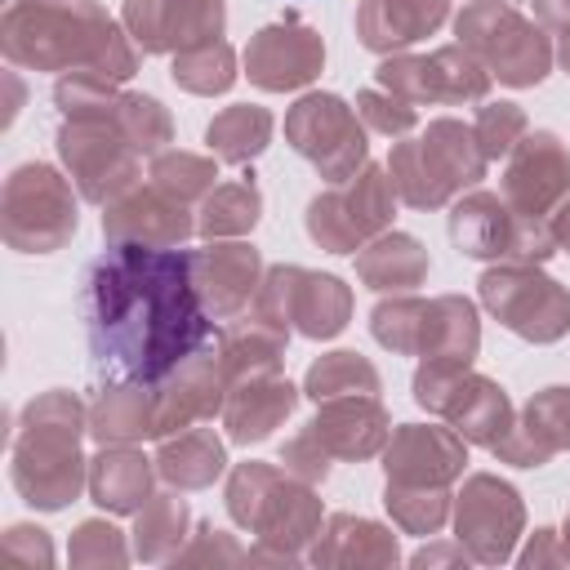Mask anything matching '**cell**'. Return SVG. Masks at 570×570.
<instances>
[{
    "label": "cell",
    "instance_id": "cell-1",
    "mask_svg": "<svg viewBox=\"0 0 570 570\" xmlns=\"http://www.w3.org/2000/svg\"><path fill=\"white\" fill-rule=\"evenodd\" d=\"M80 316L94 370L107 383H160L205 347L214 321L191 281V254L156 245H111L94 258Z\"/></svg>",
    "mask_w": 570,
    "mask_h": 570
},
{
    "label": "cell",
    "instance_id": "cell-2",
    "mask_svg": "<svg viewBox=\"0 0 570 570\" xmlns=\"http://www.w3.org/2000/svg\"><path fill=\"white\" fill-rule=\"evenodd\" d=\"M0 49L31 71H98L129 80L138 49L98 0H13L0 22Z\"/></svg>",
    "mask_w": 570,
    "mask_h": 570
},
{
    "label": "cell",
    "instance_id": "cell-3",
    "mask_svg": "<svg viewBox=\"0 0 570 570\" xmlns=\"http://www.w3.org/2000/svg\"><path fill=\"white\" fill-rule=\"evenodd\" d=\"M85 432H89V410L76 401V392L53 387L22 410L9 472L31 508L58 512L80 499V490L89 485V459L80 454Z\"/></svg>",
    "mask_w": 570,
    "mask_h": 570
},
{
    "label": "cell",
    "instance_id": "cell-4",
    "mask_svg": "<svg viewBox=\"0 0 570 570\" xmlns=\"http://www.w3.org/2000/svg\"><path fill=\"white\" fill-rule=\"evenodd\" d=\"M227 512L236 525L258 534L263 552H276L281 566H294L307 543L321 534V499L316 485L289 476L272 463H236L227 476Z\"/></svg>",
    "mask_w": 570,
    "mask_h": 570
},
{
    "label": "cell",
    "instance_id": "cell-5",
    "mask_svg": "<svg viewBox=\"0 0 570 570\" xmlns=\"http://www.w3.org/2000/svg\"><path fill=\"white\" fill-rule=\"evenodd\" d=\"M454 36L468 53L485 62L490 76H499L512 89L539 85L557 58L548 27L512 9L508 0H468L463 13L454 18Z\"/></svg>",
    "mask_w": 570,
    "mask_h": 570
},
{
    "label": "cell",
    "instance_id": "cell-6",
    "mask_svg": "<svg viewBox=\"0 0 570 570\" xmlns=\"http://www.w3.org/2000/svg\"><path fill=\"white\" fill-rule=\"evenodd\" d=\"M414 401L441 414L463 441L485 445V450H494L517 423L508 392L463 361H436V356L423 361L414 370Z\"/></svg>",
    "mask_w": 570,
    "mask_h": 570
},
{
    "label": "cell",
    "instance_id": "cell-7",
    "mask_svg": "<svg viewBox=\"0 0 570 570\" xmlns=\"http://www.w3.org/2000/svg\"><path fill=\"white\" fill-rule=\"evenodd\" d=\"M76 196L53 165H18L0 196V236L18 254H53L76 236Z\"/></svg>",
    "mask_w": 570,
    "mask_h": 570
},
{
    "label": "cell",
    "instance_id": "cell-8",
    "mask_svg": "<svg viewBox=\"0 0 570 570\" xmlns=\"http://www.w3.org/2000/svg\"><path fill=\"white\" fill-rule=\"evenodd\" d=\"M450 240L459 254L481 263H548L557 254V240L543 218L517 214L494 191H468L450 209Z\"/></svg>",
    "mask_w": 570,
    "mask_h": 570
},
{
    "label": "cell",
    "instance_id": "cell-9",
    "mask_svg": "<svg viewBox=\"0 0 570 570\" xmlns=\"http://www.w3.org/2000/svg\"><path fill=\"white\" fill-rule=\"evenodd\" d=\"M485 312L525 343H557L570 330V289L539 263H499L476 281Z\"/></svg>",
    "mask_w": 570,
    "mask_h": 570
},
{
    "label": "cell",
    "instance_id": "cell-10",
    "mask_svg": "<svg viewBox=\"0 0 570 570\" xmlns=\"http://www.w3.org/2000/svg\"><path fill=\"white\" fill-rule=\"evenodd\" d=\"M254 316L298 330L307 338H334L352 321V289L330 272H307L298 263H276L263 272L254 294Z\"/></svg>",
    "mask_w": 570,
    "mask_h": 570
},
{
    "label": "cell",
    "instance_id": "cell-11",
    "mask_svg": "<svg viewBox=\"0 0 570 570\" xmlns=\"http://www.w3.org/2000/svg\"><path fill=\"white\" fill-rule=\"evenodd\" d=\"M396 191L383 165H361L347 183L312 196L307 205V236L330 254H356L365 240L392 227Z\"/></svg>",
    "mask_w": 570,
    "mask_h": 570
},
{
    "label": "cell",
    "instance_id": "cell-12",
    "mask_svg": "<svg viewBox=\"0 0 570 570\" xmlns=\"http://www.w3.org/2000/svg\"><path fill=\"white\" fill-rule=\"evenodd\" d=\"M289 147L316 165L325 183H347L365 160V125L338 94H303L285 116Z\"/></svg>",
    "mask_w": 570,
    "mask_h": 570
},
{
    "label": "cell",
    "instance_id": "cell-13",
    "mask_svg": "<svg viewBox=\"0 0 570 570\" xmlns=\"http://www.w3.org/2000/svg\"><path fill=\"white\" fill-rule=\"evenodd\" d=\"M374 80L379 89L419 107V102H481L494 76L463 45H445L432 53H387Z\"/></svg>",
    "mask_w": 570,
    "mask_h": 570
},
{
    "label": "cell",
    "instance_id": "cell-14",
    "mask_svg": "<svg viewBox=\"0 0 570 570\" xmlns=\"http://www.w3.org/2000/svg\"><path fill=\"white\" fill-rule=\"evenodd\" d=\"M58 156L71 174V183L80 187L85 200L107 205L120 191H129L142 169H138V151L125 142V134L111 120H62L58 129Z\"/></svg>",
    "mask_w": 570,
    "mask_h": 570
},
{
    "label": "cell",
    "instance_id": "cell-15",
    "mask_svg": "<svg viewBox=\"0 0 570 570\" xmlns=\"http://www.w3.org/2000/svg\"><path fill=\"white\" fill-rule=\"evenodd\" d=\"M521 530H525L521 494L494 472H472L454 494V539L468 548V557L481 566H499L512 557Z\"/></svg>",
    "mask_w": 570,
    "mask_h": 570
},
{
    "label": "cell",
    "instance_id": "cell-16",
    "mask_svg": "<svg viewBox=\"0 0 570 570\" xmlns=\"http://www.w3.org/2000/svg\"><path fill=\"white\" fill-rule=\"evenodd\" d=\"M566 196H570V151H566V142L548 129H534V134L525 129L521 142L508 151L503 200L525 218H543Z\"/></svg>",
    "mask_w": 570,
    "mask_h": 570
},
{
    "label": "cell",
    "instance_id": "cell-17",
    "mask_svg": "<svg viewBox=\"0 0 570 570\" xmlns=\"http://www.w3.org/2000/svg\"><path fill=\"white\" fill-rule=\"evenodd\" d=\"M321 67H325V40L298 18L254 31L245 45V76L267 94L303 89L321 76Z\"/></svg>",
    "mask_w": 570,
    "mask_h": 570
},
{
    "label": "cell",
    "instance_id": "cell-18",
    "mask_svg": "<svg viewBox=\"0 0 570 570\" xmlns=\"http://www.w3.org/2000/svg\"><path fill=\"white\" fill-rule=\"evenodd\" d=\"M156 392V441L174 436L183 428H196L214 414H223L227 405V370L218 361V352H191L187 361H178L160 383H151Z\"/></svg>",
    "mask_w": 570,
    "mask_h": 570
},
{
    "label": "cell",
    "instance_id": "cell-19",
    "mask_svg": "<svg viewBox=\"0 0 570 570\" xmlns=\"http://www.w3.org/2000/svg\"><path fill=\"white\" fill-rule=\"evenodd\" d=\"M223 22V0H125V31L142 53H178L218 40Z\"/></svg>",
    "mask_w": 570,
    "mask_h": 570
},
{
    "label": "cell",
    "instance_id": "cell-20",
    "mask_svg": "<svg viewBox=\"0 0 570 570\" xmlns=\"http://www.w3.org/2000/svg\"><path fill=\"white\" fill-rule=\"evenodd\" d=\"M196 232V218L187 214L183 200L160 191L156 183H134L116 200L102 205V236L111 245H156V249H178Z\"/></svg>",
    "mask_w": 570,
    "mask_h": 570
},
{
    "label": "cell",
    "instance_id": "cell-21",
    "mask_svg": "<svg viewBox=\"0 0 570 570\" xmlns=\"http://www.w3.org/2000/svg\"><path fill=\"white\" fill-rule=\"evenodd\" d=\"M468 463V441L454 428L436 423H401L383 445L387 481L405 485H454Z\"/></svg>",
    "mask_w": 570,
    "mask_h": 570
},
{
    "label": "cell",
    "instance_id": "cell-22",
    "mask_svg": "<svg viewBox=\"0 0 570 570\" xmlns=\"http://www.w3.org/2000/svg\"><path fill=\"white\" fill-rule=\"evenodd\" d=\"M191 281L214 321H236L258 294L263 258L245 240H209L205 249H191Z\"/></svg>",
    "mask_w": 570,
    "mask_h": 570
},
{
    "label": "cell",
    "instance_id": "cell-23",
    "mask_svg": "<svg viewBox=\"0 0 570 570\" xmlns=\"http://www.w3.org/2000/svg\"><path fill=\"white\" fill-rule=\"evenodd\" d=\"M316 432V441L334 454V459H374L383 454L387 436H392V419L379 405V396H334L321 401L316 419L307 423Z\"/></svg>",
    "mask_w": 570,
    "mask_h": 570
},
{
    "label": "cell",
    "instance_id": "cell-24",
    "mask_svg": "<svg viewBox=\"0 0 570 570\" xmlns=\"http://www.w3.org/2000/svg\"><path fill=\"white\" fill-rule=\"evenodd\" d=\"M298 387L285 379V374H258V379H245V383H232L227 392V405H223V428L236 445H254V441H267L298 405Z\"/></svg>",
    "mask_w": 570,
    "mask_h": 570
},
{
    "label": "cell",
    "instance_id": "cell-25",
    "mask_svg": "<svg viewBox=\"0 0 570 570\" xmlns=\"http://www.w3.org/2000/svg\"><path fill=\"white\" fill-rule=\"evenodd\" d=\"M450 18V0H361L356 36L374 53H401Z\"/></svg>",
    "mask_w": 570,
    "mask_h": 570
},
{
    "label": "cell",
    "instance_id": "cell-26",
    "mask_svg": "<svg viewBox=\"0 0 570 570\" xmlns=\"http://www.w3.org/2000/svg\"><path fill=\"white\" fill-rule=\"evenodd\" d=\"M312 566H356V570H387L396 566V534L370 517H352V512H334L316 543H312Z\"/></svg>",
    "mask_w": 570,
    "mask_h": 570
},
{
    "label": "cell",
    "instance_id": "cell-27",
    "mask_svg": "<svg viewBox=\"0 0 570 570\" xmlns=\"http://www.w3.org/2000/svg\"><path fill=\"white\" fill-rule=\"evenodd\" d=\"M419 151L432 169V178L441 183V191L454 200L463 187L481 183L485 178V151L472 134V125L454 120V116H441L432 120L423 134H419Z\"/></svg>",
    "mask_w": 570,
    "mask_h": 570
},
{
    "label": "cell",
    "instance_id": "cell-28",
    "mask_svg": "<svg viewBox=\"0 0 570 570\" xmlns=\"http://www.w3.org/2000/svg\"><path fill=\"white\" fill-rule=\"evenodd\" d=\"M151 476H156V459H147L134 445H102L89 459V494L98 508L116 517L138 512L151 499Z\"/></svg>",
    "mask_w": 570,
    "mask_h": 570
},
{
    "label": "cell",
    "instance_id": "cell-29",
    "mask_svg": "<svg viewBox=\"0 0 570 570\" xmlns=\"http://www.w3.org/2000/svg\"><path fill=\"white\" fill-rule=\"evenodd\" d=\"M89 436L98 445H134L156 436V392L151 383H107L89 405Z\"/></svg>",
    "mask_w": 570,
    "mask_h": 570
},
{
    "label": "cell",
    "instance_id": "cell-30",
    "mask_svg": "<svg viewBox=\"0 0 570 570\" xmlns=\"http://www.w3.org/2000/svg\"><path fill=\"white\" fill-rule=\"evenodd\" d=\"M223 468H227V445L218 441L214 428H183L174 436H160L156 476L169 481L174 490H205L223 476Z\"/></svg>",
    "mask_w": 570,
    "mask_h": 570
},
{
    "label": "cell",
    "instance_id": "cell-31",
    "mask_svg": "<svg viewBox=\"0 0 570 570\" xmlns=\"http://www.w3.org/2000/svg\"><path fill=\"white\" fill-rule=\"evenodd\" d=\"M285 334L289 330H281V325H272L263 316L232 321L218 334V361L227 370V383H245V379H258V374H281V365H285Z\"/></svg>",
    "mask_w": 570,
    "mask_h": 570
},
{
    "label": "cell",
    "instance_id": "cell-32",
    "mask_svg": "<svg viewBox=\"0 0 570 570\" xmlns=\"http://www.w3.org/2000/svg\"><path fill=\"white\" fill-rule=\"evenodd\" d=\"M356 276H361V285H370L379 294L410 289V285H419L428 276V249L405 232H379L374 240L361 245Z\"/></svg>",
    "mask_w": 570,
    "mask_h": 570
},
{
    "label": "cell",
    "instance_id": "cell-33",
    "mask_svg": "<svg viewBox=\"0 0 570 570\" xmlns=\"http://www.w3.org/2000/svg\"><path fill=\"white\" fill-rule=\"evenodd\" d=\"M481 347V321H476V307L463 298V294H441V298H428V325H423V361H463L472 365Z\"/></svg>",
    "mask_w": 570,
    "mask_h": 570
},
{
    "label": "cell",
    "instance_id": "cell-34",
    "mask_svg": "<svg viewBox=\"0 0 570 570\" xmlns=\"http://www.w3.org/2000/svg\"><path fill=\"white\" fill-rule=\"evenodd\" d=\"M134 517H138V521H134V557H138V561H169V557L183 552L191 512H187V503L178 499V490L151 494Z\"/></svg>",
    "mask_w": 570,
    "mask_h": 570
},
{
    "label": "cell",
    "instance_id": "cell-35",
    "mask_svg": "<svg viewBox=\"0 0 570 570\" xmlns=\"http://www.w3.org/2000/svg\"><path fill=\"white\" fill-rule=\"evenodd\" d=\"M205 142L218 160L227 165H245L254 156H263V147L272 142V111L267 107H254V102H236V107H223L209 129H205Z\"/></svg>",
    "mask_w": 570,
    "mask_h": 570
},
{
    "label": "cell",
    "instance_id": "cell-36",
    "mask_svg": "<svg viewBox=\"0 0 570 570\" xmlns=\"http://www.w3.org/2000/svg\"><path fill=\"white\" fill-rule=\"evenodd\" d=\"M258 214H263V196L254 183H223L200 200L196 232L205 240H232V236H245L258 223Z\"/></svg>",
    "mask_w": 570,
    "mask_h": 570
},
{
    "label": "cell",
    "instance_id": "cell-37",
    "mask_svg": "<svg viewBox=\"0 0 570 570\" xmlns=\"http://www.w3.org/2000/svg\"><path fill=\"white\" fill-rule=\"evenodd\" d=\"M379 392V370L361 352H330L307 365L303 374V396L334 401V396H374Z\"/></svg>",
    "mask_w": 570,
    "mask_h": 570
},
{
    "label": "cell",
    "instance_id": "cell-38",
    "mask_svg": "<svg viewBox=\"0 0 570 570\" xmlns=\"http://www.w3.org/2000/svg\"><path fill=\"white\" fill-rule=\"evenodd\" d=\"M102 120H111L138 156H160L165 142L174 138V120L151 94H120Z\"/></svg>",
    "mask_w": 570,
    "mask_h": 570
},
{
    "label": "cell",
    "instance_id": "cell-39",
    "mask_svg": "<svg viewBox=\"0 0 570 570\" xmlns=\"http://www.w3.org/2000/svg\"><path fill=\"white\" fill-rule=\"evenodd\" d=\"M174 85L187 94H227L236 85V53L227 40H205L174 53Z\"/></svg>",
    "mask_w": 570,
    "mask_h": 570
},
{
    "label": "cell",
    "instance_id": "cell-40",
    "mask_svg": "<svg viewBox=\"0 0 570 570\" xmlns=\"http://www.w3.org/2000/svg\"><path fill=\"white\" fill-rule=\"evenodd\" d=\"M423 325H428V298H414V294L383 298L370 312V334L396 356H419L423 352Z\"/></svg>",
    "mask_w": 570,
    "mask_h": 570
},
{
    "label": "cell",
    "instance_id": "cell-41",
    "mask_svg": "<svg viewBox=\"0 0 570 570\" xmlns=\"http://www.w3.org/2000/svg\"><path fill=\"white\" fill-rule=\"evenodd\" d=\"M383 503L392 512V521L405 534H436L450 517V485H405V481H387Z\"/></svg>",
    "mask_w": 570,
    "mask_h": 570
},
{
    "label": "cell",
    "instance_id": "cell-42",
    "mask_svg": "<svg viewBox=\"0 0 570 570\" xmlns=\"http://www.w3.org/2000/svg\"><path fill=\"white\" fill-rule=\"evenodd\" d=\"M214 178H218V165L209 156L178 151V147H165L160 156H151V183L160 191H169L174 200H183V205L205 200L214 191Z\"/></svg>",
    "mask_w": 570,
    "mask_h": 570
},
{
    "label": "cell",
    "instance_id": "cell-43",
    "mask_svg": "<svg viewBox=\"0 0 570 570\" xmlns=\"http://www.w3.org/2000/svg\"><path fill=\"white\" fill-rule=\"evenodd\" d=\"M387 178H392V191L410 205V209H441L450 205V196L441 191V183L432 178L423 151H419V138H405L392 147L387 156Z\"/></svg>",
    "mask_w": 570,
    "mask_h": 570
},
{
    "label": "cell",
    "instance_id": "cell-44",
    "mask_svg": "<svg viewBox=\"0 0 570 570\" xmlns=\"http://www.w3.org/2000/svg\"><path fill=\"white\" fill-rule=\"evenodd\" d=\"M534 441H543L552 454L570 450V387H543L525 401L517 419Z\"/></svg>",
    "mask_w": 570,
    "mask_h": 570
},
{
    "label": "cell",
    "instance_id": "cell-45",
    "mask_svg": "<svg viewBox=\"0 0 570 570\" xmlns=\"http://www.w3.org/2000/svg\"><path fill=\"white\" fill-rule=\"evenodd\" d=\"M71 566L80 570H102V566H125L129 561V548H125V534L111 525V521H80L76 534H71V548H67Z\"/></svg>",
    "mask_w": 570,
    "mask_h": 570
},
{
    "label": "cell",
    "instance_id": "cell-46",
    "mask_svg": "<svg viewBox=\"0 0 570 570\" xmlns=\"http://www.w3.org/2000/svg\"><path fill=\"white\" fill-rule=\"evenodd\" d=\"M472 134H476L485 160H499V156H508V151L521 142V134H525V111H521L517 102H485V107L476 111Z\"/></svg>",
    "mask_w": 570,
    "mask_h": 570
},
{
    "label": "cell",
    "instance_id": "cell-47",
    "mask_svg": "<svg viewBox=\"0 0 570 570\" xmlns=\"http://www.w3.org/2000/svg\"><path fill=\"white\" fill-rule=\"evenodd\" d=\"M356 116H361L365 129L387 134V138L410 134L414 120H419L414 102H405V98H396V94H387V89H361V94H356Z\"/></svg>",
    "mask_w": 570,
    "mask_h": 570
},
{
    "label": "cell",
    "instance_id": "cell-48",
    "mask_svg": "<svg viewBox=\"0 0 570 570\" xmlns=\"http://www.w3.org/2000/svg\"><path fill=\"white\" fill-rule=\"evenodd\" d=\"M0 566L4 570H49L53 543L40 525H9L0 539Z\"/></svg>",
    "mask_w": 570,
    "mask_h": 570
},
{
    "label": "cell",
    "instance_id": "cell-49",
    "mask_svg": "<svg viewBox=\"0 0 570 570\" xmlns=\"http://www.w3.org/2000/svg\"><path fill=\"white\" fill-rule=\"evenodd\" d=\"M330 450L316 441V432L307 428V432H298L294 441H285V450H281V463H285V472L289 476H298V481H307V485H321L325 476H330Z\"/></svg>",
    "mask_w": 570,
    "mask_h": 570
},
{
    "label": "cell",
    "instance_id": "cell-50",
    "mask_svg": "<svg viewBox=\"0 0 570 570\" xmlns=\"http://www.w3.org/2000/svg\"><path fill=\"white\" fill-rule=\"evenodd\" d=\"M245 557H249V552H240V543H236L232 534H223V530H200L196 543L174 557V566H205V561L236 566V561H245Z\"/></svg>",
    "mask_w": 570,
    "mask_h": 570
},
{
    "label": "cell",
    "instance_id": "cell-51",
    "mask_svg": "<svg viewBox=\"0 0 570 570\" xmlns=\"http://www.w3.org/2000/svg\"><path fill=\"white\" fill-rule=\"evenodd\" d=\"M490 454H499L503 463H517V468H543V463H552V450H548L543 441H534L521 423H512V432H508Z\"/></svg>",
    "mask_w": 570,
    "mask_h": 570
},
{
    "label": "cell",
    "instance_id": "cell-52",
    "mask_svg": "<svg viewBox=\"0 0 570 570\" xmlns=\"http://www.w3.org/2000/svg\"><path fill=\"white\" fill-rule=\"evenodd\" d=\"M525 570H539V566H570V548H566V539L557 534V530H534L530 534V543H525V552L517 557Z\"/></svg>",
    "mask_w": 570,
    "mask_h": 570
},
{
    "label": "cell",
    "instance_id": "cell-53",
    "mask_svg": "<svg viewBox=\"0 0 570 570\" xmlns=\"http://www.w3.org/2000/svg\"><path fill=\"white\" fill-rule=\"evenodd\" d=\"M450 561H454V566H459V561H472L459 539H454V548H419V552L410 557V566H419V570H423V566H450Z\"/></svg>",
    "mask_w": 570,
    "mask_h": 570
},
{
    "label": "cell",
    "instance_id": "cell-54",
    "mask_svg": "<svg viewBox=\"0 0 570 570\" xmlns=\"http://www.w3.org/2000/svg\"><path fill=\"white\" fill-rule=\"evenodd\" d=\"M534 13L552 31H566L570 27V0H534Z\"/></svg>",
    "mask_w": 570,
    "mask_h": 570
},
{
    "label": "cell",
    "instance_id": "cell-55",
    "mask_svg": "<svg viewBox=\"0 0 570 570\" xmlns=\"http://www.w3.org/2000/svg\"><path fill=\"white\" fill-rule=\"evenodd\" d=\"M548 232H552L557 249H570V196L548 214Z\"/></svg>",
    "mask_w": 570,
    "mask_h": 570
},
{
    "label": "cell",
    "instance_id": "cell-56",
    "mask_svg": "<svg viewBox=\"0 0 570 570\" xmlns=\"http://www.w3.org/2000/svg\"><path fill=\"white\" fill-rule=\"evenodd\" d=\"M557 62H561V71L570 76V27H566L561 40H557Z\"/></svg>",
    "mask_w": 570,
    "mask_h": 570
},
{
    "label": "cell",
    "instance_id": "cell-57",
    "mask_svg": "<svg viewBox=\"0 0 570 570\" xmlns=\"http://www.w3.org/2000/svg\"><path fill=\"white\" fill-rule=\"evenodd\" d=\"M561 539H566V548H570V512H566V534H561Z\"/></svg>",
    "mask_w": 570,
    "mask_h": 570
}]
</instances>
